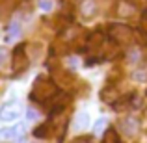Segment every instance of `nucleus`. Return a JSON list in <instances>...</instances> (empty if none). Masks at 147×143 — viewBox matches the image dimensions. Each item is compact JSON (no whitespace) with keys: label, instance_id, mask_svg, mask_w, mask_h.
Here are the masks:
<instances>
[{"label":"nucleus","instance_id":"21","mask_svg":"<svg viewBox=\"0 0 147 143\" xmlns=\"http://www.w3.org/2000/svg\"><path fill=\"white\" fill-rule=\"evenodd\" d=\"M6 60H7V50L0 47V65H2V63H6Z\"/></svg>","mask_w":147,"mask_h":143},{"label":"nucleus","instance_id":"19","mask_svg":"<svg viewBox=\"0 0 147 143\" xmlns=\"http://www.w3.org/2000/svg\"><path fill=\"white\" fill-rule=\"evenodd\" d=\"M134 78L140 80V82H144V80H147V71H136L134 73Z\"/></svg>","mask_w":147,"mask_h":143},{"label":"nucleus","instance_id":"14","mask_svg":"<svg viewBox=\"0 0 147 143\" xmlns=\"http://www.w3.org/2000/svg\"><path fill=\"white\" fill-rule=\"evenodd\" d=\"M34 136H36V138H39V140H45V138H49V136H50V125L47 123V125L37 126V128L34 130Z\"/></svg>","mask_w":147,"mask_h":143},{"label":"nucleus","instance_id":"4","mask_svg":"<svg viewBox=\"0 0 147 143\" xmlns=\"http://www.w3.org/2000/svg\"><path fill=\"white\" fill-rule=\"evenodd\" d=\"M26 47L24 45H19L17 48L13 50V71L21 73L28 67V56H26Z\"/></svg>","mask_w":147,"mask_h":143},{"label":"nucleus","instance_id":"6","mask_svg":"<svg viewBox=\"0 0 147 143\" xmlns=\"http://www.w3.org/2000/svg\"><path fill=\"white\" fill-rule=\"evenodd\" d=\"M100 99H102L106 104H112V106H114V104L121 99V93H119V89L114 86V84H110V86L102 87V91H100Z\"/></svg>","mask_w":147,"mask_h":143},{"label":"nucleus","instance_id":"16","mask_svg":"<svg viewBox=\"0 0 147 143\" xmlns=\"http://www.w3.org/2000/svg\"><path fill=\"white\" fill-rule=\"evenodd\" d=\"M130 106H132V102H130V97H125V99H119L117 100V102H115L114 104V108H115V110H127V108H130Z\"/></svg>","mask_w":147,"mask_h":143},{"label":"nucleus","instance_id":"20","mask_svg":"<svg viewBox=\"0 0 147 143\" xmlns=\"http://www.w3.org/2000/svg\"><path fill=\"white\" fill-rule=\"evenodd\" d=\"M26 119H28V121H36V119H37V111L30 108V110L26 111Z\"/></svg>","mask_w":147,"mask_h":143},{"label":"nucleus","instance_id":"2","mask_svg":"<svg viewBox=\"0 0 147 143\" xmlns=\"http://www.w3.org/2000/svg\"><path fill=\"white\" fill-rule=\"evenodd\" d=\"M108 36L117 47H127L134 41V30L123 22H112L108 26Z\"/></svg>","mask_w":147,"mask_h":143},{"label":"nucleus","instance_id":"12","mask_svg":"<svg viewBox=\"0 0 147 143\" xmlns=\"http://www.w3.org/2000/svg\"><path fill=\"white\" fill-rule=\"evenodd\" d=\"M88 123H90V117H88V113H78L75 117V130L76 132H80V130H84L88 126Z\"/></svg>","mask_w":147,"mask_h":143},{"label":"nucleus","instance_id":"9","mask_svg":"<svg viewBox=\"0 0 147 143\" xmlns=\"http://www.w3.org/2000/svg\"><path fill=\"white\" fill-rule=\"evenodd\" d=\"M80 13H82V17H93L95 13H97V4H95V0H84L82 4H80Z\"/></svg>","mask_w":147,"mask_h":143},{"label":"nucleus","instance_id":"7","mask_svg":"<svg viewBox=\"0 0 147 143\" xmlns=\"http://www.w3.org/2000/svg\"><path fill=\"white\" fill-rule=\"evenodd\" d=\"M69 100H71V97H69L67 93H60V95H56V97H54V102H52V111H50V113H52V115H56V113H60V111H63L65 108H67Z\"/></svg>","mask_w":147,"mask_h":143},{"label":"nucleus","instance_id":"22","mask_svg":"<svg viewBox=\"0 0 147 143\" xmlns=\"http://www.w3.org/2000/svg\"><path fill=\"white\" fill-rule=\"evenodd\" d=\"M67 63H69V67H75L76 69V63H78V61H76V58H69V60H67Z\"/></svg>","mask_w":147,"mask_h":143},{"label":"nucleus","instance_id":"18","mask_svg":"<svg viewBox=\"0 0 147 143\" xmlns=\"http://www.w3.org/2000/svg\"><path fill=\"white\" fill-rule=\"evenodd\" d=\"M104 125H106V119H102V117H100L99 119V121L97 123H95V134H99V132H102V128H104Z\"/></svg>","mask_w":147,"mask_h":143},{"label":"nucleus","instance_id":"17","mask_svg":"<svg viewBox=\"0 0 147 143\" xmlns=\"http://www.w3.org/2000/svg\"><path fill=\"white\" fill-rule=\"evenodd\" d=\"M39 7L43 11H50L54 7V4H52V0H39Z\"/></svg>","mask_w":147,"mask_h":143},{"label":"nucleus","instance_id":"8","mask_svg":"<svg viewBox=\"0 0 147 143\" xmlns=\"http://www.w3.org/2000/svg\"><path fill=\"white\" fill-rule=\"evenodd\" d=\"M104 47V36L100 32H93L90 34L88 37V48L90 50H97V48H102Z\"/></svg>","mask_w":147,"mask_h":143},{"label":"nucleus","instance_id":"13","mask_svg":"<svg viewBox=\"0 0 147 143\" xmlns=\"http://www.w3.org/2000/svg\"><path fill=\"white\" fill-rule=\"evenodd\" d=\"M134 41H136L140 47H147V30H144V28L134 30Z\"/></svg>","mask_w":147,"mask_h":143},{"label":"nucleus","instance_id":"5","mask_svg":"<svg viewBox=\"0 0 147 143\" xmlns=\"http://www.w3.org/2000/svg\"><path fill=\"white\" fill-rule=\"evenodd\" d=\"M19 115H21V110L17 102H6L0 108V121H13Z\"/></svg>","mask_w":147,"mask_h":143},{"label":"nucleus","instance_id":"10","mask_svg":"<svg viewBox=\"0 0 147 143\" xmlns=\"http://www.w3.org/2000/svg\"><path fill=\"white\" fill-rule=\"evenodd\" d=\"M138 128H140V125H138V121H136V119H132V117H129V119H125V121H121V130H123L125 134H129V136L136 134Z\"/></svg>","mask_w":147,"mask_h":143},{"label":"nucleus","instance_id":"11","mask_svg":"<svg viewBox=\"0 0 147 143\" xmlns=\"http://www.w3.org/2000/svg\"><path fill=\"white\" fill-rule=\"evenodd\" d=\"M6 34H7V36H6V41H13L15 37H19V36H21V24L13 21L9 26H7Z\"/></svg>","mask_w":147,"mask_h":143},{"label":"nucleus","instance_id":"3","mask_svg":"<svg viewBox=\"0 0 147 143\" xmlns=\"http://www.w3.org/2000/svg\"><path fill=\"white\" fill-rule=\"evenodd\" d=\"M26 138V126L24 125H15L11 128H2L0 130V140H15L17 143H22Z\"/></svg>","mask_w":147,"mask_h":143},{"label":"nucleus","instance_id":"1","mask_svg":"<svg viewBox=\"0 0 147 143\" xmlns=\"http://www.w3.org/2000/svg\"><path fill=\"white\" fill-rule=\"evenodd\" d=\"M56 95H58V87L50 78H47V76H37L34 80L32 91H30V99L34 102H49Z\"/></svg>","mask_w":147,"mask_h":143},{"label":"nucleus","instance_id":"15","mask_svg":"<svg viewBox=\"0 0 147 143\" xmlns=\"http://www.w3.org/2000/svg\"><path fill=\"white\" fill-rule=\"evenodd\" d=\"M102 143H119V136L114 128H108L104 132V138H102Z\"/></svg>","mask_w":147,"mask_h":143}]
</instances>
